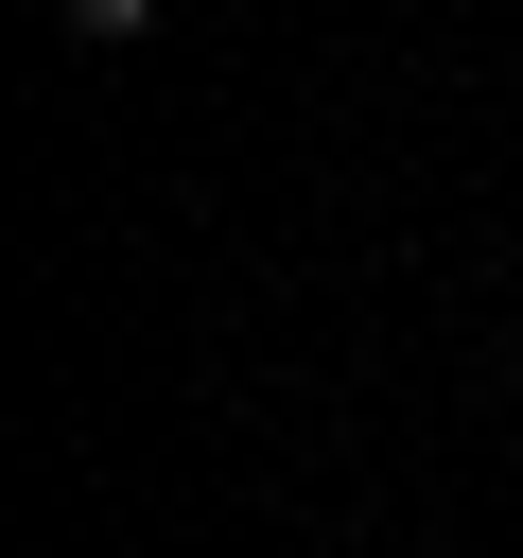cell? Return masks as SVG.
I'll use <instances>...</instances> for the list:
<instances>
[{"label":"cell","mask_w":523,"mask_h":558,"mask_svg":"<svg viewBox=\"0 0 523 558\" xmlns=\"http://www.w3.org/2000/svg\"><path fill=\"white\" fill-rule=\"evenodd\" d=\"M70 35H157V0H70Z\"/></svg>","instance_id":"1"}]
</instances>
